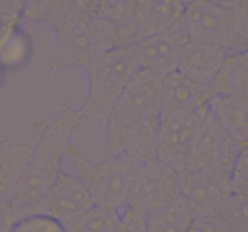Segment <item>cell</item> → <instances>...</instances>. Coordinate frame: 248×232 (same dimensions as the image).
Instances as JSON below:
<instances>
[{
	"mask_svg": "<svg viewBox=\"0 0 248 232\" xmlns=\"http://www.w3.org/2000/svg\"><path fill=\"white\" fill-rule=\"evenodd\" d=\"M181 196L183 195L179 173L157 159L141 163L128 205L147 217Z\"/></svg>",
	"mask_w": 248,
	"mask_h": 232,
	"instance_id": "6",
	"label": "cell"
},
{
	"mask_svg": "<svg viewBox=\"0 0 248 232\" xmlns=\"http://www.w3.org/2000/svg\"><path fill=\"white\" fill-rule=\"evenodd\" d=\"M208 111L207 108L163 113L157 134V160L179 171Z\"/></svg>",
	"mask_w": 248,
	"mask_h": 232,
	"instance_id": "7",
	"label": "cell"
},
{
	"mask_svg": "<svg viewBox=\"0 0 248 232\" xmlns=\"http://www.w3.org/2000/svg\"><path fill=\"white\" fill-rule=\"evenodd\" d=\"M119 220L114 232H146L147 217L129 205L119 213Z\"/></svg>",
	"mask_w": 248,
	"mask_h": 232,
	"instance_id": "22",
	"label": "cell"
},
{
	"mask_svg": "<svg viewBox=\"0 0 248 232\" xmlns=\"http://www.w3.org/2000/svg\"><path fill=\"white\" fill-rule=\"evenodd\" d=\"M80 123L78 106L66 100L45 124L29 169L7 202L16 221L39 214L61 172L62 158Z\"/></svg>",
	"mask_w": 248,
	"mask_h": 232,
	"instance_id": "3",
	"label": "cell"
},
{
	"mask_svg": "<svg viewBox=\"0 0 248 232\" xmlns=\"http://www.w3.org/2000/svg\"><path fill=\"white\" fill-rule=\"evenodd\" d=\"M44 6L42 18L56 31V68L85 70L101 55L122 46L121 26L102 15V1H55Z\"/></svg>",
	"mask_w": 248,
	"mask_h": 232,
	"instance_id": "2",
	"label": "cell"
},
{
	"mask_svg": "<svg viewBox=\"0 0 248 232\" xmlns=\"http://www.w3.org/2000/svg\"><path fill=\"white\" fill-rule=\"evenodd\" d=\"M140 70L133 45L114 48L86 68L87 93L78 106L80 124L75 134L90 129L103 139L116 103Z\"/></svg>",
	"mask_w": 248,
	"mask_h": 232,
	"instance_id": "4",
	"label": "cell"
},
{
	"mask_svg": "<svg viewBox=\"0 0 248 232\" xmlns=\"http://www.w3.org/2000/svg\"><path fill=\"white\" fill-rule=\"evenodd\" d=\"M195 211L185 197H179L147 216L146 232H186Z\"/></svg>",
	"mask_w": 248,
	"mask_h": 232,
	"instance_id": "16",
	"label": "cell"
},
{
	"mask_svg": "<svg viewBox=\"0 0 248 232\" xmlns=\"http://www.w3.org/2000/svg\"><path fill=\"white\" fill-rule=\"evenodd\" d=\"M230 52L248 48V1H227Z\"/></svg>",
	"mask_w": 248,
	"mask_h": 232,
	"instance_id": "18",
	"label": "cell"
},
{
	"mask_svg": "<svg viewBox=\"0 0 248 232\" xmlns=\"http://www.w3.org/2000/svg\"><path fill=\"white\" fill-rule=\"evenodd\" d=\"M208 110L237 150L248 148V97H211Z\"/></svg>",
	"mask_w": 248,
	"mask_h": 232,
	"instance_id": "13",
	"label": "cell"
},
{
	"mask_svg": "<svg viewBox=\"0 0 248 232\" xmlns=\"http://www.w3.org/2000/svg\"><path fill=\"white\" fill-rule=\"evenodd\" d=\"M227 221L237 232H248V196L234 198L230 202Z\"/></svg>",
	"mask_w": 248,
	"mask_h": 232,
	"instance_id": "20",
	"label": "cell"
},
{
	"mask_svg": "<svg viewBox=\"0 0 248 232\" xmlns=\"http://www.w3.org/2000/svg\"><path fill=\"white\" fill-rule=\"evenodd\" d=\"M228 52L214 45L187 40L181 54L178 71L199 84L211 86Z\"/></svg>",
	"mask_w": 248,
	"mask_h": 232,
	"instance_id": "14",
	"label": "cell"
},
{
	"mask_svg": "<svg viewBox=\"0 0 248 232\" xmlns=\"http://www.w3.org/2000/svg\"><path fill=\"white\" fill-rule=\"evenodd\" d=\"M10 232H67L64 224L43 213L31 214L16 221Z\"/></svg>",
	"mask_w": 248,
	"mask_h": 232,
	"instance_id": "19",
	"label": "cell"
},
{
	"mask_svg": "<svg viewBox=\"0 0 248 232\" xmlns=\"http://www.w3.org/2000/svg\"><path fill=\"white\" fill-rule=\"evenodd\" d=\"M65 154L95 205L118 213L129 205L136 178L144 162L123 157L93 160L71 143Z\"/></svg>",
	"mask_w": 248,
	"mask_h": 232,
	"instance_id": "5",
	"label": "cell"
},
{
	"mask_svg": "<svg viewBox=\"0 0 248 232\" xmlns=\"http://www.w3.org/2000/svg\"><path fill=\"white\" fill-rule=\"evenodd\" d=\"M224 224L211 210H198L186 232H227Z\"/></svg>",
	"mask_w": 248,
	"mask_h": 232,
	"instance_id": "21",
	"label": "cell"
},
{
	"mask_svg": "<svg viewBox=\"0 0 248 232\" xmlns=\"http://www.w3.org/2000/svg\"><path fill=\"white\" fill-rule=\"evenodd\" d=\"M95 205L90 192L74 173L62 170L55 181L41 212L55 217L62 224Z\"/></svg>",
	"mask_w": 248,
	"mask_h": 232,
	"instance_id": "11",
	"label": "cell"
},
{
	"mask_svg": "<svg viewBox=\"0 0 248 232\" xmlns=\"http://www.w3.org/2000/svg\"><path fill=\"white\" fill-rule=\"evenodd\" d=\"M163 77L140 69L116 103L103 135L105 157L157 160Z\"/></svg>",
	"mask_w": 248,
	"mask_h": 232,
	"instance_id": "1",
	"label": "cell"
},
{
	"mask_svg": "<svg viewBox=\"0 0 248 232\" xmlns=\"http://www.w3.org/2000/svg\"><path fill=\"white\" fill-rule=\"evenodd\" d=\"M187 40L184 26L140 39L133 45L140 69L147 70L163 78L176 72Z\"/></svg>",
	"mask_w": 248,
	"mask_h": 232,
	"instance_id": "10",
	"label": "cell"
},
{
	"mask_svg": "<svg viewBox=\"0 0 248 232\" xmlns=\"http://www.w3.org/2000/svg\"><path fill=\"white\" fill-rule=\"evenodd\" d=\"M16 221L7 202L0 200V232H10Z\"/></svg>",
	"mask_w": 248,
	"mask_h": 232,
	"instance_id": "23",
	"label": "cell"
},
{
	"mask_svg": "<svg viewBox=\"0 0 248 232\" xmlns=\"http://www.w3.org/2000/svg\"><path fill=\"white\" fill-rule=\"evenodd\" d=\"M119 220V213L95 205L63 224L67 232H114Z\"/></svg>",
	"mask_w": 248,
	"mask_h": 232,
	"instance_id": "17",
	"label": "cell"
},
{
	"mask_svg": "<svg viewBox=\"0 0 248 232\" xmlns=\"http://www.w3.org/2000/svg\"><path fill=\"white\" fill-rule=\"evenodd\" d=\"M45 124L36 122L26 134L0 146V200L8 202L24 177Z\"/></svg>",
	"mask_w": 248,
	"mask_h": 232,
	"instance_id": "9",
	"label": "cell"
},
{
	"mask_svg": "<svg viewBox=\"0 0 248 232\" xmlns=\"http://www.w3.org/2000/svg\"><path fill=\"white\" fill-rule=\"evenodd\" d=\"M184 28L188 40L214 45L230 52L227 1H187Z\"/></svg>",
	"mask_w": 248,
	"mask_h": 232,
	"instance_id": "8",
	"label": "cell"
},
{
	"mask_svg": "<svg viewBox=\"0 0 248 232\" xmlns=\"http://www.w3.org/2000/svg\"><path fill=\"white\" fill-rule=\"evenodd\" d=\"M213 96L248 97V48L230 52L211 84Z\"/></svg>",
	"mask_w": 248,
	"mask_h": 232,
	"instance_id": "15",
	"label": "cell"
},
{
	"mask_svg": "<svg viewBox=\"0 0 248 232\" xmlns=\"http://www.w3.org/2000/svg\"><path fill=\"white\" fill-rule=\"evenodd\" d=\"M212 97L211 86L199 84L179 71L163 78V113L192 111L207 108Z\"/></svg>",
	"mask_w": 248,
	"mask_h": 232,
	"instance_id": "12",
	"label": "cell"
}]
</instances>
